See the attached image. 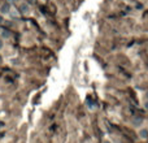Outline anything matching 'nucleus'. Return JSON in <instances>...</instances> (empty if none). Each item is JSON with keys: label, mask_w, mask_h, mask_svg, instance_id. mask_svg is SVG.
<instances>
[{"label": "nucleus", "mask_w": 148, "mask_h": 143, "mask_svg": "<svg viewBox=\"0 0 148 143\" xmlns=\"http://www.w3.org/2000/svg\"><path fill=\"white\" fill-rule=\"evenodd\" d=\"M4 47V43H3V39H0V50Z\"/></svg>", "instance_id": "423d86ee"}, {"label": "nucleus", "mask_w": 148, "mask_h": 143, "mask_svg": "<svg viewBox=\"0 0 148 143\" xmlns=\"http://www.w3.org/2000/svg\"><path fill=\"white\" fill-rule=\"evenodd\" d=\"M146 108H147V109H148V102L146 103Z\"/></svg>", "instance_id": "1a4fd4ad"}, {"label": "nucleus", "mask_w": 148, "mask_h": 143, "mask_svg": "<svg viewBox=\"0 0 148 143\" xmlns=\"http://www.w3.org/2000/svg\"><path fill=\"white\" fill-rule=\"evenodd\" d=\"M134 124H135V125H139V124H142V118H136V120L134 121Z\"/></svg>", "instance_id": "39448f33"}, {"label": "nucleus", "mask_w": 148, "mask_h": 143, "mask_svg": "<svg viewBox=\"0 0 148 143\" xmlns=\"http://www.w3.org/2000/svg\"><path fill=\"white\" fill-rule=\"evenodd\" d=\"M0 34H1V36L3 38H10V31L9 30H7V29H1V30H0Z\"/></svg>", "instance_id": "7ed1b4c3"}, {"label": "nucleus", "mask_w": 148, "mask_h": 143, "mask_svg": "<svg viewBox=\"0 0 148 143\" xmlns=\"http://www.w3.org/2000/svg\"><path fill=\"white\" fill-rule=\"evenodd\" d=\"M0 63H1V57H0Z\"/></svg>", "instance_id": "9d476101"}, {"label": "nucleus", "mask_w": 148, "mask_h": 143, "mask_svg": "<svg viewBox=\"0 0 148 143\" xmlns=\"http://www.w3.org/2000/svg\"><path fill=\"white\" fill-rule=\"evenodd\" d=\"M140 137H142V138H147V137H148V131L146 130V129H142V130H140Z\"/></svg>", "instance_id": "20e7f679"}, {"label": "nucleus", "mask_w": 148, "mask_h": 143, "mask_svg": "<svg viewBox=\"0 0 148 143\" xmlns=\"http://www.w3.org/2000/svg\"><path fill=\"white\" fill-rule=\"evenodd\" d=\"M3 22H4V18H3V16L0 14V23H3Z\"/></svg>", "instance_id": "0eeeda50"}, {"label": "nucleus", "mask_w": 148, "mask_h": 143, "mask_svg": "<svg viewBox=\"0 0 148 143\" xmlns=\"http://www.w3.org/2000/svg\"><path fill=\"white\" fill-rule=\"evenodd\" d=\"M8 1H9L10 4H12V3H16V1H18V0H8Z\"/></svg>", "instance_id": "6e6552de"}, {"label": "nucleus", "mask_w": 148, "mask_h": 143, "mask_svg": "<svg viewBox=\"0 0 148 143\" xmlns=\"http://www.w3.org/2000/svg\"><path fill=\"white\" fill-rule=\"evenodd\" d=\"M147 98H148V92H147Z\"/></svg>", "instance_id": "f8f14e48"}, {"label": "nucleus", "mask_w": 148, "mask_h": 143, "mask_svg": "<svg viewBox=\"0 0 148 143\" xmlns=\"http://www.w3.org/2000/svg\"><path fill=\"white\" fill-rule=\"evenodd\" d=\"M10 9H12V7H10V3L9 1H4L1 5H0V14H9Z\"/></svg>", "instance_id": "f257e3e1"}, {"label": "nucleus", "mask_w": 148, "mask_h": 143, "mask_svg": "<svg viewBox=\"0 0 148 143\" xmlns=\"http://www.w3.org/2000/svg\"><path fill=\"white\" fill-rule=\"evenodd\" d=\"M20 12L23 13V14H26V13L30 12V7H29V4H26V3H21V5H20Z\"/></svg>", "instance_id": "f03ea898"}, {"label": "nucleus", "mask_w": 148, "mask_h": 143, "mask_svg": "<svg viewBox=\"0 0 148 143\" xmlns=\"http://www.w3.org/2000/svg\"><path fill=\"white\" fill-rule=\"evenodd\" d=\"M104 143H110V142H104Z\"/></svg>", "instance_id": "9b49d317"}]
</instances>
